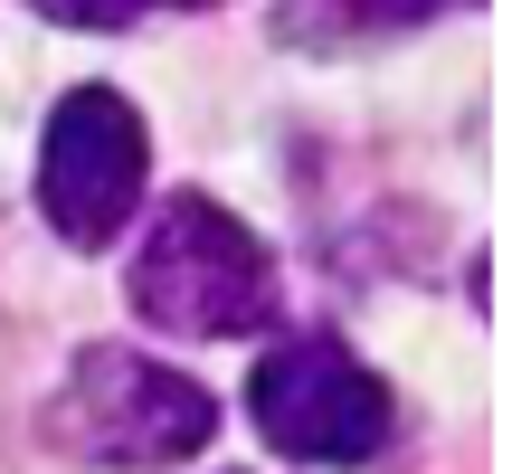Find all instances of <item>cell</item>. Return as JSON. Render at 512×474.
Returning a JSON list of instances; mask_svg holds the SVG:
<instances>
[{
	"label": "cell",
	"instance_id": "3957f363",
	"mask_svg": "<svg viewBox=\"0 0 512 474\" xmlns=\"http://www.w3.org/2000/svg\"><path fill=\"white\" fill-rule=\"evenodd\" d=\"M247 418L285 465H370L399 427L389 380L342 342H285L247 370Z\"/></svg>",
	"mask_w": 512,
	"mask_h": 474
},
{
	"label": "cell",
	"instance_id": "7a4b0ae2",
	"mask_svg": "<svg viewBox=\"0 0 512 474\" xmlns=\"http://www.w3.org/2000/svg\"><path fill=\"white\" fill-rule=\"evenodd\" d=\"M133 313L152 332L181 342H238L275 313V256L247 219H228L219 200H171L152 237L133 247Z\"/></svg>",
	"mask_w": 512,
	"mask_h": 474
},
{
	"label": "cell",
	"instance_id": "5b68a950",
	"mask_svg": "<svg viewBox=\"0 0 512 474\" xmlns=\"http://www.w3.org/2000/svg\"><path fill=\"white\" fill-rule=\"evenodd\" d=\"M418 19H427V10H275V29L342 48V38H399V29H418Z\"/></svg>",
	"mask_w": 512,
	"mask_h": 474
},
{
	"label": "cell",
	"instance_id": "277c9868",
	"mask_svg": "<svg viewBox=\"0 0 512 474\" xmlns=\"http://www.w3.org/2000/svg\"><path fill=\"white\" fill-rule=\"evenodd\" d=\"M152 181V133L124 86H67L38 133V209L67 247H114L124 219L143 209Z\"/></svg>",
	"mask_w": 512,
	"mask_h": 474
},
{
	"label": "cell",
	"instance_id": "6da1fadb",
	"mask_svg": "<svg viewBox=\"0 0 512 474\" xmlns=\"http://www.w3.org/2000/svg\"><path fill=\"white\" fill-rule=\"evenodd\" d=\"M209 427H219V399L190 370L152 361V351H124V342H86L67 361V380H57V399H48V437L67 456L124 465V474L200 456Z\"/></svg>",
	"mask_w": 512,
	"mask_h": 474
}]
</instances>
